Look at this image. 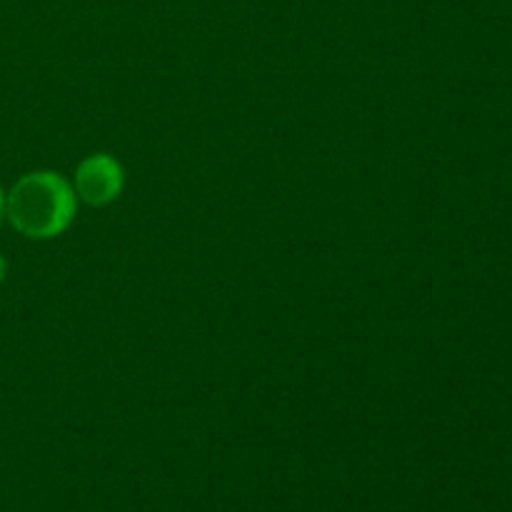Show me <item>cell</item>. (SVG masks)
Masks as SVG:
<instances>
[{
    "label": "cell",
    "mask_w": 512,
    "mask_h": 512,
    "mask_svg": "<svg viewBox=\"0 0 512 512\" xmlns=\"http://www.w3.org/2000/svg\"><path fill=\"white\" fill-rule=\"evenodd\" d=\"M125 183L123 165L108 153L88 155L75 168V195L88 205H108L120 195Z\"/></svg>",
    "instance_id": "2"
},
{
    "label": "cell",
    "mask_w": 512,
    "mask_h": 512,
    "mask_svg": "<svg viewBox=\"0 0 512 512\" xmlns=\"http://www.w3.org/2000/svg\"><path fill=\"white\" fill-rule=\"evenodd\" d=\"M5 280V260H3V255H0V283H3Z\"/></svg>",
    "instance_id": "4"
},
{
    "label": "cell",
    "mask_w": 512,
    "mask_h": 512,
    "mask_svg": "<svg viewBox=\"0 0 512 512\" xmlns=\"http://www.w3.org/2000/svg\"><path fill=\"white\" fill-rule=\"evenodd\" d=\"M75 215V190L50 170L28 173L5 195V218L20 235L48 240L65 233Z\"/></svg>",
    "instance_id": "1"
},
{
    "label": "cell",
    "mask_w": 512,
    "mask_h": 512,
    "mask_svg": "<svg viewBox=\"0 0 512 512\" xmlns=\"http://www.w3.org/2000/svg\"><path fill=\"white\" fill-rule=\"evenodd\" d=\"M3 220H5V193L3 188H0V225H3Z\"/></svg>",
    "instance_id": "3"
}]
</instances>
